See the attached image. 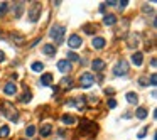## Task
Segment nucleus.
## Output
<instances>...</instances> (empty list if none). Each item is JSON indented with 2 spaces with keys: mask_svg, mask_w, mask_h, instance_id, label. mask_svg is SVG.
Listing matches in <instances>:
<instances>
[{
  "mask_svg": "<svg viewBox=\"0 0 157 140\" xmlns=\"http://www.w3.org/2000/svg\"><path fill=\"white\" fill-rule=\"evenodd\" d=\"M125 98H127V101H128V103H132V105L139 103V95H137V93H134V91L127 93V96H125Z\"/></svg>",
  "mask_w": 157,
  "mask_h": 140,
  "instance_id": "4468645a",
  "label": "nucleus"
},
{
  "mask_svg": "<svg viewBox=\"0 0 157 140\" xmlns=\"http://www.w3.org/2000/svg\"><path fill=\"white\" fill-rule=\"evenodd\" d=\"M145 135H147V128H144V130H140V132H139V138H144Z\"/></svg>",
  "mask_w": 157,
  "mask_h": 140,
  "instance_id": "e433bc0d",
  "label": "nucleus"
},
{
  "mask_svg": "<svg viewBox=\"0 0 157 140\" xmlns=\"http://www.w3.org/2000/svg\"><path fill=\"white\" fill-rule=\"evenodd\" d=\"M93 83H95V76H93L91 73H83L80 76V85L83 86V88H90Z\"/></svg>",
  "mask_w": 157,
  "mask_h": 140,
  "instance_id": "423d86ee",
  "label": "nucleus"
},
{
  "mask_svg": "<svg viewBox=\"0 0 157 140\" xmlns=\"http://www.w3.org/2000/svg\"><path fill=\"white\" fill-rule=\"evenodd\" d=\"M12 41H14L17 46H22L26 39H24V36H22V34H19V32H14V34H12Z\"/></svg>",
  "mask_w": 157,
  "mask_h": 140,
  "instance_id": "6ab92c4d",
  "label": "nucleus"
},
{
  "mask_svg": "<svg viewBox=\"0 0 157 140\" xmlns=\"http://www.w3.org/2000/svg\"><path fill=\"white\" fill-rule=\"evenodd\" d=\"M117 4H118L117 0H110V2H105V5H110V7H115Z\"/></svg>",
  "mask_w": 157,
  "mask_h": 140,
  "instance_id": "c9c22d12",
  "label": "nucleus"
},
{
  "mask_svg": "<svg viewBox=\"0 0 157 140\" xmlns=\"http://www.w3.org/2000/svg\"><path fill=\"white\" fill-rule=\"evenodd\" d=\"M51 83H52V74L46 73V74L41 76V85H42V86H49Z\"/></svg>",
  "mask_w": 157,
  "mask_h": 140,
  "instance_id": "2eb2a0df",
  "label": "nucleus"
},
{
  "mask_svg": "<svg viewBox=\"0 0 157 140\" xmlns=\"http://www.w3.org/2000/svg\"><path fill=\"white\" fill-rule=\"evenodd\" d=\"M149 81H150V86H155V83H157V76H155V73H152V74H150Z\"/></svg>",
  "mask_w": 157,
  "mask_h": 140,
  "instance_id": "2f4dec72",
  "label": "nucleus"
},
{
  "mask_svg": "<svg viewBox=\"0 0 157 140\" xmlns=\"http://www.w3.org/2000/svg\"><path fill=\"white\" fill-rule=\"evenodd\" d=\"M127 4H128V0H123V2H118V9H120V10H122V9H125V7H127Z\"/></svg>",
  "mask_w": 157,
  "mask_h": 140,
  "instance_id": "72a5a7b5",
  "label": "nucleus"
},
{
  "mask_svg": "<svg viewBox=\"0 0 157 140\" xmlns=\"http://www.w3.org/2000/svg\"><path fill=\"white\" fill-rule=\"evenodd\" d=\"M42 52H44L46 56H54V54H56V46H54V44H46V46L42 47Z\"/></svg>",
  "mask_w": 157,
  "mask_h": 140,
  "instance_id": "ddd939ff",
  "label": "nucleus"
},
{
  "mask_svg": "<svg viewBox=\"0 0 157 140\" xmlns=\"http://www.w3.org/2000/svg\"><path fill=\"white\" fill-rule=\"evenodd\" d=\"M137 46H139V36L130 34L128 36V47H137Z\"/></svg>",
  "mask_w": 157,
  "mask_h": 140,
  "instance_id": "a211bd4d",
  "label": "nucleus"
},
{
  "mask_svg": "<svg viewBox=\"0 0 157 140\" xmlns=\"http://www.w3.org/2000/svg\"><path fill=\"white\" fill-rule=\"evenodd\" d=\"M26 135H27V137H34V135H36V127H34V125H29V127H27Z\"/></svg>",
  "mask_w": 157,
  "mask_h": 140,
  "instance_id": "c85d7f7f",
  "label": "nucleus"
},
{
  "mask_svg": "<svg viewBox=\"0 0 157 140\" xmlns=\"http://www.w3.org/2000/svg\"><path fill=\"white\" fill-rule=\"evenodd\" d=\"M41 10H42V5L39 2H32V5L29 7V20L30 22H37V19L41 17Z\"/></svg>",
  "mask_w": 157,
  "mask_h": 140,
  "instance_id": "7ed1b4c3",
  "label": "nucleus"
},
{
  "mask_svg": "<svg viewBox=\"0 0 157 140\" xmlns=\"http://www.w3.org/2000/svg\"><path fill=\"white\" fill-rule=\"evenodd\" d=\"M61 120H62V123H66V125H74V123H76V118L73 117V115H62L61 117Z\"/></svg>",
  "mask_w": 157,
  "mask_h": 140,
  "instance_id": "dca6fc26",
  "label": "nucleus"
},
{
  "mask_svg": "<svg viewBox=\"0 0 157 140\" xmlns=\"http://www.w3.org/2000/svg\"><path fill=\"white\" fill-rule=\"evenodd\" d=\"M155 64H157L155 58H154V59H150V66H152V68H155Z\"/></svg>",
  "mask_w": 157,
  "mask_h": 140,
  "instance_id": "58836bf2",
  "label": "nucleus"
},
{
  "mask_svg": "<svg viewBox=\"0 0 157 140\" xmlns=\"http://www.w3.org/2000/svg\"><path fill=\"white\" fill-rule=\"evenodd\" d=\"M113 73H115V76H127V73H128V64H127V61L120 59V61L115 64Z\"/></svg>",
  "mask_w": 157,
  "mask_h": 140,
  "instance_id": "39448f33",
  "label": "nucleus"
},
{
  "mask_svg": "<svg viewBox=\"0 0 157 140\" xmlns=\"http://www.w3.org/2000/svg\"><path fill=\"white\" fill-rule=\"evenodd\" d=\"M98 132V127H96V123L93 122H84V125L80 128V133L81 135H86V137H95V133Z\"/></svg>",
  "mask_w": 157,
  "mask_h": 140,
  "instance_id": "f03ea898",
  "label": "nucleus"
},
{
  "mask_svg": "<svg viewBox=\"0 0 157 140\" xmlns=\"http://www.w3.org/2000/svg\"><path fill=\"white\" fill-rule=\"evenodd\" d=\"M22 10H24V2H17L15 4V17H20Z\"/></svg>",
  "mask_w": 157,
  "mask_h": 140,
  "instance_id": "393cba45",
  "label": "nucleus"
},
{
  "mask_svg": "<svg viewBox=\"0 0 157 140\" xmlns=\"http://www.w3.org/2000/svg\"><path fill=\"white\" fill-rule=\"evenodd\" d=\"M135 115H137V118H140V120H145L147 118V110L145 108H137V111H135Z\"/></svg>",
  "mask_w": 157,
  "mask_h": 140,
  "instance_id": "b1692460",
  "label": "nucleus"
},
{
  "mask_svg": "<svg viewBox=\"0 0 157 140\" xmlns=\"http://www.w3.org/2000/svg\"><path fill=\"white\" fill-rule=\"evenodd\" d=\"M51 132H52V127L49 125V123H44V125L41 127V135L42 137H48Z\"/></svg>",
  "mask_w": 157,
  "mask_h": 140,
  "instance_id": "412c9836",
  "label": "nucleus"
},
{
  "mask_svg": "<svg viewBox=\"0 0 157 140\" xmlns=\"http://www.w3.org/2000/svg\"><path fill=\"white\" fill-rule=\"evenodd\" d=\"M105 9H106V5H105V4L100 5V12H105Z\"/></svg>",
  "mask_w": 157,
  "mask_h": 140,
  "instance_id": "ea45409f",
  "label": "nucleus"
},
{
  "mask_svg": "<svg viewBox=\"0 0 157 140\" xmlns=\"http://www.w3.org/2000/svg\"><path fill=\"white\" fill-rule=\"evenodd\" d=\"M105 44H106V42H105L103 37H95V39L91 41V46L95 49H103V47H105Z\"/></svg>",
  "mask_w": 157,
  "mask_h": 140,
  "instance_id": "f8f14e48",
  "label": "nucleus"
},
{
  "mask_svg": "<svg viewBox=\"0 0 157 140\" xmlns=\"http://www.w3.org/2000/svg\"><path fill=\"white\" fill-rule=\"evenodd\" d=\"M81 44H83V39H81L78 34H73V36H70V39H68V46H70L71 49L81 47Z\"/></svg>",
  "mask_w": 157,
  "mask_h": 140,
  "instance_id": "0eeeda50",
  "label": "nucleus"
},
{
  "mask_svg": "<svg viewBox=\"0 0 157 140\" xmlns=\"http://www.w3.org/2000/svg\"><path fill=\"white\" fill-rule=\"evenodd\" d=\"M4 93H5V95H9V96L15 95V93H17V86H15L12 81H9L7 85L4 86Z\"/></svg>",
  "mask_w": 157,
  "mask_h": 140,
  "instance_id": "9b49d317",
  "label": "nucleus"
},
{
  "mask_svg": "<svg viewBox=\"0 0 157 140\" xmlns=\"http://www.w3.org/2000/svg\"><path fill=\"white\" fill-rule=\"evenodd\" d=\"M30 100H32V95H30V91H26L24 95L20 96V101H22V103H29Z\"/></svg>",
  "mask_w": 157,
  "mask_h": 140,
  "instance_id": "bb28decb",
  "label": "nucleus"
},
{
  "mask_svg": "<svg viewBox=\"0 0 157 140\" xmlns=\"http://www.w3.org/2000/svg\"><path fill=\"white\" fill-rule=\"evenodd\" d=\"M142 61H144L142 52H135V54H132V63L135 64V66H140V64H142Z\"/></svg>",
  "mask_w": 157,
  "mask_h": 140,
  "instance_id": "f3484780",
  "label": "nucleus"
},
{
  "mask_svg": "<svg viewBox=\"0 0 157 140\" xmlns=\"http://www.w3.org/2000/svg\"><path fill=\"white\" fill-rule=\"evenodd\" d=\"M4 59H5V52H4V51H0V63H2Z\"/></svg>",
  "mask_w": 157,
  "mask_h": 140,
  "instance_id": "4c0bfd02",
  "label": "nucleus"
},
{
  "mask_svg": "<svg viewBox=\"0 0 157 140\" xmlns=\"http://www.w3.org/2000/svg\"><path fill=\"white\" fill-rule=\"evenodd\" d=\"M115 107H117V101H115L113 98H110L108 100V108H115Z\"/></svg>",
  "mask_w": 157,
  "mask_h": 140,
  "instance_id": "473e14b6",
  "label": "nucleus"
},
{
  "mask_svg": "<svg viewBox=\"0 0 157 140\" xmlns=\"http://www.w3.org/2000/svg\"><path fill=\"white\" fill-rule=\"evenodd\" d=\"M58 69L61 73H68V71H71V63L66 59H61V61H58Z\"/></svg>",
  "mask_w": 157,
  "mask_h": 140,
  "instance_id": "9d476101",
  "label": "nucleus"
},
{
  "mask_svg": "<svg viewBox=\"0 0 157 140\" xmlns=\"http://www.w3.org/2000/svg\"><path fill=\"white\" fill-rule=\"evenodd\" d=\"M83 30H84L86 34H93V32L96 30V26H93V24H84V26H83Z\"/></svg>",
  "mask_w": 157,
  "mask_h": 140,
  "instance_id": "a878e982",
  "label": "nucleus"
},
{
  "mask_svg": "<svg viewBox=\"0 0 157 140\" xmlns=\"http://www.w3.org/2000/svg\"><path fill=\"white\" fill-rule=\"evenodd\" d=\"M139 85H140V86H147V78H140V79H139Z\"/></svg>",
  "mask_w": 157,
  "mask_h": 140,
  "instance_id": "f704fd0d",
  "label": "nucleus"
},
{
  "mask_svg": "<svg viewBox=\"0 0 157 140\" xmlns=\"http://www.w3.org/2000/svg\"><path fill=\"white\" fill-rule=\"evenodd\" d=\"M7 7H9L7 2H2V4H0V15H4L5 12H7Z\"/></svg>",
  "mask_w": 157,
  "mask_h": 140,
  "instance_id": "7c9ffc66",
  "label": "nucleus"
},
{
  "mask_svg": "<svg viewBox=\"0 0 157 140\" xmlns=\"http://www.w3.org/2000/svg\"><path fill=\"white\" fill-rule=\"evenodd\" d=\"M115 22H117V17H115V15H112V14H108V15H105V17H103V24H105V26H113Z\"/></svg>",
  "mask_w": 157,
  "mask_h": 140,
  "instance_id": "aec40b11",
  "label": "nucleus"
},
{
  "mask_svg": "<svg viewBox=\"0 0 157 140\" xmlns=\"http://www.w3.org/2000/svg\"><path fill=\"white\" fill-rule=\"evenodd\" d=\"M0 111H2V115H4V117H7L10 122H17V120H19V111L15 110L14 105L9 103V101H4V103H2Z\"/></svg>",
  "mask_w": 157,
  "mask_h": 140,
  "instance_id": "f257e3e1",
  "label": "nucleus"
},
{
  "mask_svg": "<svg viewBox=\"0 0 157 140\" xmlns=\"http://www.w3.org/2000/svg\"><path fill=\"white\" fill-rule=\"evenodd\" d=\"M32 71H36V73H41V71L44 69V64L42 63H39V61H37V63H32Z\"/></svg>",
  "mask_w": 157,
  "mask_h": 140,
  "instance_id": "cd10ccee",
  "label": "nucleus"
},
{
  "mask_svg": "<svg viewBox=\"0 0 157 140\" xmlns=\"http://www.w3.org/2000/svg\"><path fill=\"white\" fill-rule=\"evenodd\" d=\"M64 32H66V29H64L62 26H52V27H51V32H49V36H51L56 42H59V44H61Z\"/></svg>",
  "mask_w": 157,
  "mask_h": 140,
  "instance_id": "20e7f679",
  "label": "nucleus"
},
{
  "mask_svg": "<svg viewBox=\"0 0 157 140\" xmlns=\"http://www.w3.org/2000/svg\"><path fill=\"white\" fill-rule=\"evenodd\" d=\"M9 133H10L9 125H2V127H0V138H7Z\"/></svg>",
  "mask_w": 157,
  "mask_h": 140,
  "instance_id": "5701e85b",
  "label": "nucleus"
},
{
  "mask_svg": "<svg viewBox=\"0 0 157 140\" xmlns=\"http://www.w3.org/2000/svg\"><path fill=\"white\" fill-rule=\"evenodd\" d=\"M106 63L103 61V59H93V63H91V68L95 73H102L103 69H105Z\"/></svg>",
  "mask_w": 157,
  "mask_h": 140,
  "instance_id": "6e6552de",
  "label": "nucleus"
},
{
  "mask_svg": "<svg viewBox=\"0 0 157 140\" xmlns=\"http://www.w3.org/2000/svg\"><path fill=\"white\" fill-rule=\"evenodd\" d=\"M68 107H76L78 110L84 108V96H80V98H73L71 101H68Z\"/></svg>",
  "mask_w": 157,
  "mask_h": 140,
  "instance_id": "1a4fd4ad",
  "label": "nucleus"
},
{
  "mask_svg": "<svg viewBox=\"0 0 157 140\" xmlns=\"http://www.w3.org/2000/svg\"><path fill=\"white\" fill-rule=\"evenodd\" d=\"M78 59H80V56L76 52H68V59L66 61H78Z\"/></svg>",
  "mask_w": 157,
  "mask_h": 140,
  "instance_id": "c756f323",
  "label": "nucleus"
},
{
  "mask_svg": "<svg viewBox=\"0 0 157 140\" xmlns=\"http://www.w3.org/2000/svg\"><path fill=\"white\" fill-rule=\"evenodd\" d=\"M71 86H73V79H71V78H62L61 79V88L70 89Z\"/></svg>",
  "mask_w": 157,
  "mask_h": 140,
  "instance_id": "4be33fe9",
  "label": "nucleus"
}]
</instances>
